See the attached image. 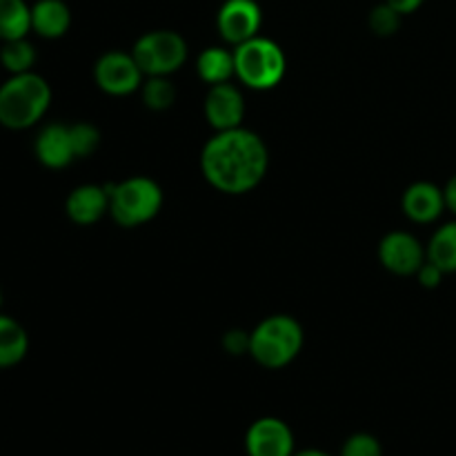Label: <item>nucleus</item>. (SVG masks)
I'll use <instances>...</instances> for the list:
<instances>
[{
    "label": "nucleus",
    "instance_id": "obj_1",
    "mask_svg": "<svg viewBox=\"0 0 456 456\" xmlns=\"http://www.w3.org/2000/svg\"><path fill=\"white\" fill-rule=\"evenodd\" d=\"M270 169V150L245 127L216 132L200 151V172L214 190L230 196L256 190Z\"/></svg>",
    "mask_w": 456,
    "mask_h": 456
},
{
    "label": "nucleus",
    "instance_id": "obj_2",
    "mask_svg": "<svg viewBox=\"0 0 456 456\" xmlns=\"http://www.w3.org/2000/svg\"><path fill=\"white\" fill-rule=\"evenodd\" d=\"M52 87L36 71L9 76L0 85V125L7 129H29L47 114Z\"/></svg>",
    "mask_w": 456,
    "mask_h": 456
},
{
    "label": "nucleus",
    "instance_id": "obj_3",
    "mask_svg": "<svg viewBox=\"0 0 456 456\" xmlns=\"http://www.w3.org/2000/svg\"><path fill=\"white\" fill-rule=\"evenodd\" d=\"M303 343H305V332L294 316L272 314L249 332L248 354L261 368L281 370L288 368L301 354Z\"/></svg>",
    "mask_w": 456,
    "mask_h": 456
},
{
    "label": "nucleus",
    "instance_id": "obj_4",
    "mask_svg": "<svg viewBox=\"0 0 456 456\" xmlns=\"http://www.w3.org/2000/svg\"><path fill=\"white\" fill-rule=\"evenodd\" d=\"M236 78L254 92H267L281 85L288 71V58L276 40L254 36L234 47Z\"/></svg>",
    "mask_w": 456,
    "mask_h": 456
},
{
    "label": "nucleus",
    "instance_id": "obj_5",
    "mask_svg": "<svg viewBox=\"0 0 456 456\" xmlns=\"http://www.w3.org/2000/svg\"><path fill=\"white\" fill-rule=\"evenodd\" d=\"M110 191V216L120 227H141L154 221L163 209V190L150 176H132L107 185Z\"/></svg>",
    "mask_w": 456,
    "mask_h": 456
},
{
    "label": "nucleus",
    "instance_id": "obj_6",
    "mask_svg": "<svg viewBox=\"0 0 456 456\" xmlns=\"http://www.w3.org/2000/svg\"><path fill=\"white\" fill-rule=\"evenodd\" d=\"M138 67L145 76H172L187 61V43L178 31H147L132 49Z\"/></svg>",
    "mask_w": 456,
    "mask_h": 456
},
{
    "label": "nucleus",
    "instance_id": "obj_7",
    "mask_svg": "<svg viewBox=\"0 0 456 456\" xmlns=\"http://www.w3.org/2000/svg\"><path fill=\"white\" fill-rule=\"evenodd\" d=\"M145 74L138 67L134 53L107 52L94 65V80L98 89L110 96H129L145 83Z\"/></svg>",
    "mask_w": 456,
    "mask_h": 456
},
{
    "label": "nucleus",
    "instance_id": "obj_8",
    "mask_svg": "<svg viewBox=\"0 0 456 456\" xmlns=\"http://www.w3.org/2000/svg\"><path fill=\"white\" fill-rule=\"evenodd\" d=\"M379 261L396 276H412L428 261L426 248L410 232H390L379 243Z\"/></svg>",
    "mask_w": 456,
    "mask_h": 456
},
{
    "label": "nucleus",
    "instance_id": "obj_9",
    "mask_svg": "<svg viewBox=\"0 0 456 456\" xmlns=\"http://www.w3.org/2000/svg\"><path fill=\"white\" fill-rule=\"evenodd\" d=\"M218 34L225 43L240 45L261 34L263 12L256 0H225L216 16Z\"/></svg>",
    "mask_w": 456,
    "mask_h": 456
},
{
    "label": "nucleus",
    "instance_id": "obj_10",
    "mask_svg": "<svg viewBox=\"0 0 456 456\" xmlns=\"http://www.w3.org/2000/svg\"><path fill=\"white\" fill-rule=\"evenodd\" d=\"M203 111L209 127H214L216 132L243 127V118H245L243 92H240L236 85H232V80L230 83L212 85L208 96H205Z\"/></svg>",
    "mask_w": 456,
    "mask_h": 456
},
{
    "label": "nucleus",
    "instance_id": "obj_11",
    "mask_svg": "<svg viewBox=\"0 0 456 456\" xmlns=\"http://www.w3.org/2000/svg\"><path fill=\"white\" fill-rule=\"evenodd\" d=\"M245 450L249 456H294V435L281 419L263 417L249 426Z\"/></svg>",
    "mask_w": 456,
    "mask_h": 456
},
{
    "label": "nucleus",
    "instance_id": "obj_12",
    "mask_svg": "<svg viewBox=\"0 0 456 456\" xmlns=\"http://www.w3.org/2000/svg\"><path fill=\"white\" fill-rule=\"evenodd\" d=\"M401 209L412 223L428 225V223L439 221L448 205H445V194L439 185L430 181H419L403 191Z\"/></svg>",
    "mask_w": 456,
    "mask_h": 456
},
{
    "label": "nucleus",
    "instance_id": "obj_13",
    "mask_svg": "<svg viewBox=\"0 0 456 456\" xmlns=\"http://www.w3.org/2000/svg\"><path fill=\"white\" fill-rule=\"evenodd\" d=\"M34 154L38 163L49 169H65L67 165L74 163L76 154L71 145L69 125H45L34 141Z\"/></svg>",
    "mask_w": 456,
    "mask_h": 456
},
{
    "label": "nucleus",
    "instance_id": "obj_14",
    "mask_svg": "<svg viewBox=\"0 0 456 456\" xmlns=\"http://www.w3.org/2000/svg\"><path fill=\"white\" fill-rule=\"evenodd\" d=\"M65 212L76 225H94L105 214H110V191L101 185H78L69 191L65 200Z\"/></svg>",
    "mask_w": 456,
    "mask_h": 456
},
{
    "label": "nucleus",
    "instance_id": "obj_15",
    "mask_svg": "<svg viewBox=\"0 0 456 456\" xmlns=\"http://www.w3.org/2000/svg\"><path fill=\"white\" fill-rule=\"evenodd\" d=\"M69 27L71 12L65 0H36L31 4V31H36L40 38H62Z\"/></svg>",
    "mask_w": 456,
    "mask_h": 456
},
{
    "label": "nucleus",
    "instance_id": "obj_16",
    "mask_svg": "<svg viewBox=\"0 0 456 456\" xmlns=\"http://www.w3.org/2000/svg\"><path fill=\"white\" fill-rule=\"evenodd\" d=\"M196 71L203 83L212 85L230 83L236 76L234 67V49L227 47H208L196 58Z\"/></svg>",
    "mask_w": 456,
    "mask_h": 456
},
{
    "label": "nucleus",
    "instance_id": "obj_17",
    "mask_svg": "<svg viewBox=\"0 0 456 456\" xmlns=\"http://www.w3.org/2000/svg\"><path fill=\"white\" fill-rule=\"evenodd\" d=\"M29 352V337L25 328L12 316L0 314V370L13 368Z\"/></svg>",
    "mask_w": 456,
    "mask_h": 456
},
{
    "label": "nucleus",
    "instance_id": "obj_18",
    "mask_svg": "<svg viewBox=\"0 0 456 456\" xmlns=\"http://www.w3.org/2000/svg\"><path fill=\"white\" fill-rule=\"evenodd\" d=\"M31 31V7L25 0H0V40L27 38Z\"/></svg>",
    "mask_w": 456,
    "mask_h": 456
},
{
    "label": "nucleus",
    "instance_id": "obj_19",
    "mask_svg": "<svg viewBox=\"0 0 456 456\" xmlns=\"http://www.w3.org/2000/svg\"><path fill=\"white\" fill-rule=\"evenodd\" d=\"M428 261L435 263L436 267L445 272V274H454L456 272V221L445 223L439 230L432 234L430 243L426 248Z\"/></svg>",
    "mask_w": 456,
    "mask_h": 456
},
{
    "label": "nucleus",
    "instance_id": "obj_20",
    "mask_svg": "<svg viewBox=\"0 0 456 456\" xmlns=\"http://www.w3.org/2000/svg\"><path fill=\"white\" fill-rule=\"evenodd\" d=\"M0 65H3L12 76L34 71V65H36L34 45H31L27 38L7 40V43H3V47H0Z\"/></svg>",
    "mask_w": 456,
    "mask_h": 456
},
{
    "label": "nucleus",
    "instance_id": "obj_21",
    "mask_svg": "<svg viewBox=\"0 0 456 456\" xmlns=\"http://www.w3.org/2000/svg\"><path fill=\"white\" fill-rule=\"evenodd\" d=\"M142 102L151 111H167L176 102V87L169 76H147L141 87Z\"/></svg>",
    "mask_w": 456,
    "mask_h": 456
},
{
    "label": "nucleus",
    "instance_id": "obj_22",
    "mask_svg": "<svg viewBox=\"0 0 456 456\" xmlns=\"http://www.w3.org/2000/svg\"><path fill=\"white\" fill-rule=\"evenodd\" d=\"M71 145H74L76 159H87L101 145V132L92 123H74L69 125Z\"/></svg>",
    "mask_w": 456,
    "mask_h": 456
},
{
    "label": "nucleus",
    "instance_id": "obj_23",
    "mask_svg": "<svg viewBox=\"0 0 456 456\" xmlns=\"http://www.w3.org/2000/svg\"><path fill=\"white\" fill-rule=\"evenodd\" d=\"M401 13L390 3H381L370 12V29L377 36H392L401 27Z\"/></svg>",
    "mask_w": 456,
    "mask_h": 456
},
{
    "label": "nucleus",
    "instance_id": "obj_24",
    "mask_svg": "<svg viewBox=\"0 0 456 456\" xmlns=\"http://www.w3.org/2000/svg\"><path fill=\"white\" fill-rule=\"evenodd\" d=\"M341 456H383V450L381 444H379L372 435L359 432V435H352L350 439L346 441Z\"/></svg>",
    "mask_w": 456,
    "mask_h": 456
},
{
    "label": "nucleus",
    "instance_id": "obj_25",
    "mask_svg": "<svg viewBox=\"0 0 456 456\" xmlns=\"http://www.w3.org/2000/svg\"><path fill=\"white\" fill-rule=\"evenodd\" d=\"M444 276H445V272L441 270V267H436L435 263H430V261H426L421 265V270L417 272V279H419V283L423 285V288H428V289H435V288H439L441 285V281H444Z\"/></svg>",
    "mask_w": 456,
    "mask_h": 456
},
{
    "label": "nucleus",
    "instance_id": "obj_26",
    "mask_svg": "<svg viewBox=\"0 0 456 456\" xmlns=\"http://www.w3.org/2000/svg\"><path fill=\"white\" fill-rule=\"evenodd\" d=\"M223 346L230 354H245V352H249V334L240 332V330H232L223 338Z\"/></svg>",
    "mask_w": 456,
    "mask_h": 456
},
{
    "label": "nucleus",
    "instance_id": "obj_27",
    "mask_svg": "<svg viewBox=\"0 0 456 456\" xmlns=\"http://www.w3.org/2000/svg\"><path fill=\"white\" fill-rule=\"evenodd\" d=\"M386 3H390L392 7L401 13V16H408V13L417 12V9L421 7L426 0H386Z\"/></svg>",
    "mask_w": 456,
    "mask_h": 456
},
{
    "label": "nucleus",
    "instance_id": "obj_28",
    "mask_svg": "<svg viewBox=\"0 0 456 456\" xmlns=\"http://www.w3.org/2000/svg\"><path fill=\"white\" fill-rule=\"evenodd\" d=\"M444 194H445V205H448L450 212L456 216V174L448 181V185L444 187Z\"/></svg>",
    "mask_w": 456,
    "mask_h": 456
},
{
    "label": "nucleus",
    "instance_id": "obj_29",
    "mask_svg": "<svg viewBox=\"0 0 456 456\" xmlns=\"http://www.w3.org/2000/svg\"><path fill=\"white\" fill-rule=\"evenodd\" d=\"M294 456H330V454L321 452V450H303V452H297Z\"/></svg>",
    "mask_w": 456,
    "mask_h": 456
},
{
    "label": "nucleus",
    "instance_id": "obj_30",
    "mask_svg": "<svg viewBox=\"0 0 456 456\" xmlns=\"http://www.w3.org/2000/svg\"><path fill=\"white\" fill-rule=\"evenodd\" d=\"M0 305H3V292H0Z\"/></svg>",
    "mask_w": 456,
    "mask_h": 456
}]
</instances>
